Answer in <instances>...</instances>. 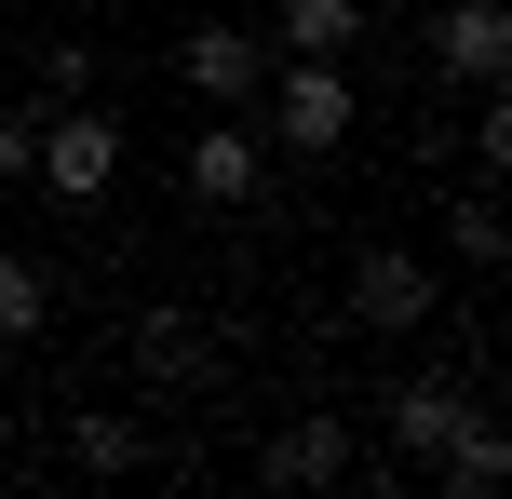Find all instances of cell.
<instances>
[{
  "instance_id": "cell-1",
  "label": "cell",
  "mask_w": 512,
  "mask_h": 499,
  "mask_svg": "<svg viewBox=\"0 0 512 499\" xmlns=\"http://www.w3.org/2000/svg\"><path fill=\"white\" fill-rule=\"evenodd\" d=\"M270 149H297V162H337L351 149V122H364V81H351V54H270Z\"/></svg>"
},
{
  "instance_id": "cell-2",
  "label": "cell",
  "mask_w": 512,
  "mask_h": 499,
  "mask_svg": "<svg viewBox=\"0 0 512 499\" xmlns=\"http://www.w3.org/2000/svg\"><path fill=\"white\" fill-rule=\"evenodd\" d=\"M108 176H122V122H108L95 95H54V108H41V162H27V189H41V203H108Z\"/></svg>"
},
{
  "instance_id": "cell-3",
  "label": "cell",
  "mask_w": 512,
  "mask_h": 499,
  "mask_svg": "<svg viewBox=\"0 0 512 499\" xmlns=\"http://www.w3.org/2000/svg\"><path fill=\"white\" fill-rule=\"evenodd\" d=\"M351 324H364V338H432V257L364 243V257H351Z\"/></svg>"
},
{
  "instance_id": "cell-4",
  "label": "cell",
  "mask_w": 512,
  "mask_h": 499,
  "mask_svg": "<svg viewBox=\"0 0 512 499\" xmlns=\"http://www.w3.org/2000/svg\"><path fill=\"white\" fill-rule=\"evenodd\" d=\"M418 14H432V81L486 95V81L512 68V14H499V0H418Z\"/></svg>"
},
{
  "instance_id": "cell-5",
  "label": "cell",
  "mask_w": 512,
  "mask_h": 499,
  "mask_svg": "<svg viewBox=\"0 0 512 499\" xmlns=\"http://www.w3.org/2000/svg\"><path fill=\"white\" fill-rule=\"evenodd\" d=\"M256 176H270V135H256L243 108H216V122L189 135V203L230 216V203H256Z\"/></svg>"
},
{
  "instance_id": "cell-6",
  "label": "cell",
  "mask_w": 512,
  "mask_h": 499,
  "mask_svg": "<svg viewBox=\"0 0 512 499\" xmlns=\"http://www.w3.org/2000/svg\"><path fill=\"white\" fill-rule=\"evenodd\" d=\"M189 95L203 108H256V81H270V27H189Z\"/></svg>"
},
{
  "instance_id": "cell-7",
  "label": "cell",
  "mask_w": 512,
  "mask_h": 499,
  "mask_svg": "<svg viewBox=\"0 0 512 499\" xmlns=\"http://www.w3.org/2000/svg\"><path fill=\"white\" fill-rule=\"evenodd\" d=\"M378 405H391V459H405V473H418V459H432L445 432L472 419V392H459V378H445V365H418V378H391Z\"/></svg>"
},
{
  "instance_id": "cell-8",
  "label": "cell",
  "mask_w": 512,
  "mask_h": 499,
  "mask_svg": "<svg viewBox=\"0 0 512 499\" xmlns=\"http://www.w3.org/2000/svg\"><path fill=\"white\" fill-rule=\"evenodd\" d=\"M256 473H270V486H351V473H364V446H351V419L324 405V419H283Z\"/></svg>"
},
{
  "instance_id": "cell-9",
  "label": "cell",
  "mask_w": 512,
  "mask_h": 499,
  "mask_svg": "<svg viewBox=\"0 0 512 499\" xmlns=\"http://www.w3.org/2000/svg\"><path fill=\"white\" fill-rule=\"evenodd\" d=\"M418 473H432V499H499V486H512V432L486 419V405H472V419L445 432V446L418 459Z\"/></svg>"
},
{
  "instance_id": "cell-10",
  "label": "cell",
  "mask_w": 512,
  "mask_h": 499,
  "mask_svg": "<svg viewBox=\"0 0 512 499\" xmlns=\"http://www.w3.org/2000/svg\"><path fill=\"white\" fill-rule=\"evenodd\" d=\"M364 27H378L364 0H270V54H351Z\"/></svg>"
},
{
  "instance_id": "cell-11",
  "label": "cell",
  "mask_w": 512,
  "mask_h": 499,
  "mask_svg": "<svg viewBox=\"0 0 512 499\" xmlns=\"http://www.w3.org/2000/svg\"><path fill=\"white\" fill-rule=\"evenodd\" d=\"M68 459H81V473H135V459H149V432H135L122 405H81V419H68Z\"/></svg>"
},
{
  "instance_id": "cell-12",
  "label": "cell",
  "mask_w": 512,
  "mask_h": 499,
  "mask_svg": "<svg viewBox=\"0 0 512 499\" xmlns=\"http://www.w3.org/2000/svg\"><path fill=\"white\" fill-rule=\"evenodd\" d=\"M41 324H54V270H41V257H0V351L41 338Z\"/></svg>"
},
{
  "instance_id": "cell-13",
  "label": "cell",
  "mask_w": 512,
  "mask_h": 499,
  "mask_svg": "<svg viewBox=\"0 0 512 499\" xmlns=\"http://www.w3.org/2000/svg\"><path fill=\"white\" fill-rule=\"evenodd\" d=\"M445 230H459V270H499V257H512V230H499L486 189H459V216H445Z\"/></svg>"
},
{
  "instance_id": "cell-14",
  "label": "cell",
  "mask_w": 512,
  "mask_h": 499,
  "mask_svg": "<svg viewBox=\"0 0 512 499\" xmlns=\"http://www.w3.org/2000/svg\"><path fill=\"white\" fill-rule=\"evenodd\" d=\"M27 162H41V108H0V189H14Z\"/></svg>"
},
{
  "instance_id": "cell-15",
  "label": "cell",
  "mask_w": 512,
  "mask_h": 499,
  "mask_svg": "<svg viewBox=\"0 0 512 499\" xmlns=\"http://www.w3.org/2000/svg\"><path fill=\"white\" fill-rule=\"evenodd\" d=\"M54 95H95V54H81V41H54V54H41V108H54Z\"/></svg>"
},
{
  "instance_id": "cell-16",
  "label": "cell",
  "mask_w": 512,
  "mask_h": 499,
  "mask_svg": "<svg viewBox=\"0 0 512 499\" xmlns=\"http://www.w3.org/2000/svg\"><path fill=\"white\" fill-rule=\"evenodd\" d=\"M364 14H418V0H364Z\"/></svg>"
},
{
  "instance_id": "cell-17",
  "label": "cell",
  "mask_w": 512,
  "mask_h": 499,
  "mask_svg": "<svg viewBox=\"0 0 512 499\" xmlns=\"http://www.w3.org/2000/svg\"><path fill=\"white\" fill-rule=\"evenodd\" d=\"M0 405H14V392H0Z\"/></svg>"
}]
</instances>
